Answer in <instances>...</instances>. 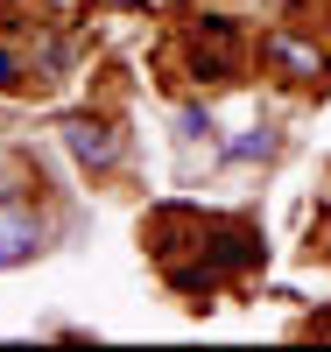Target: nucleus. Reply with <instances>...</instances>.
<instances>
[{
	"label": "nucleus",
	"mask_w": 331,
	"mask_h": 352,
	"mask_svg": "<svg viewBox=\"0 0 331 352\" xmlns=\"http://www.w3.org/2000/svg\"><path fill=\"white\" fill-rule=\"evenodd\" d=\"M0 85H14V56L8 50H0Z\"/></svg>",
	"instance_id": "obj_4"
},
{
	"label": "nucleus",
	"mask_w": 331,
	"mask_h": 352,
	"mask_svg": "<svg viewBox=\"0 0 331 352\" xmlns=\"http://www.w3.org/2000/svg\"><path fill=\"white\" fill-rule=\"evenodd\" d=\"M261 56H268V64H282L296 85H324V78H331L324 50H310V43H289V36H268V43H261Z\"/></svg>",
	"instance_id": "obj_2"
},
{
	"label": "nucleus",
	"mask_w": 331,
	"mask_h": 352,
	"mask_svg": "<svg viewBox=\"0 0 331 352\" xmlns=\"http://www.w3.org/2000/svg\"><path fill=\"white\" fill-rule=\"evenodd\" d=\"M64 134H71V155H78V162H92V169H106V162L120 155V141H113V127H99V120H71Z\"/></svg>",
	"instance_id": "obj_3"
},
{
	"label": "nucleus",
	"mask_w": 331,
	"mask_h": 352,
	"mask_svg": "<svg viewBox=\"0 0 331 352\" xmlns=\"http://www.w3.org/2000/svg\"><path fill=\"white\" fill-rule=\"evenodd\" d=\"M36 247H43V226H36V212H21L14 197H0V268L28 261Z\"/></svg>",
	"instance_id": "obj_1"
}]
</instances>
